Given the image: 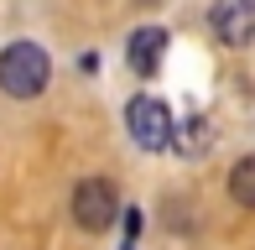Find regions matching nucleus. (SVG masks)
Listing matches in <instances>:
<instances>
[{
  "label": "nucleus",
  "mask_w": 255,
  "mask_h": 250,
  "mask_svg": "<svg viewBox=\"0 0 255 250\" xmlns=\"http://www.w3.org/2000/svg\"><path fill=\"white\" fill-rule=\"evenodd\" d=\"M52 78V58L37 47V42H10L0 52V89L10 99H37Z\"/></svg>",
  "instance_id": "f257e3e1"
},
{
  "label": "nucleus",
  "mask_w": 255,
  "mask_h": 250,
  "mask_svg": "<svg viewBox=\"0 0 255 250\" xmlns=\"http://www.w3.org/2000/svg\"><path fill=\"white\" fill-rule=\"evenodd\" d=\"M73 219H78V230L104 235L115 219H120L115 183H104V177H89V183H78V188H73Z\"/></svg>",
  "instance_id": "f03ea898"
},
{
  "label": "nucleus",
  "mask_w": 255,
  "mask_h": 250,
  "mask_svg": "<svg viewBox=\"0 0 255 250\" xmlns=\"http://www.w3.org/2000/svg\"><path fill=\"white\" fill-rule=\"evenodd\" d=\"M125 120H130V135H135L141 151H167V141H172V110L161 105V99L135 94L130 110H125Z\"/></svg>",
  "instance_id": "7ed1b4c3"
},
{
  "label": "nucleus",
  "mask_w": 255,
  "mask_h": 250,
  "mask_svg": "<svg viewBox=\"0 0 255 250\" xmlns=\"http://www.w3.org/2000/svg\"><path fill=\"white\" fill-rule=\"evenodd\" d=\"M208 26H214L219 42L229 47H250L255 42V0H219L208 10Z\"/></svg>",
  "instance_id": "20e7f679"
},
{
  "label": "nucleus",
  "mask_w": 255,
  "mask_h": 250,
  "mask_svg": "<svg viewBox=\"0 0 255 250\" xmlns=\"http://www.w3.org/2000/svg\"><path fill=\"white\" fill-rule=\"evenodd\" d=\"M161 52H167V31H161V26H141L130 37V68L141 78H151L156 68H161Z\"/></svg>",
  "instance_id": "39448f33"
},
{
  "label": "nucleus",
  "mask_w": 255,
  "mask_h": 250,
  "mask_svg": "<svg viewBox=\"0 0 255 250\" xmlns=\"http://www.w3.org/2000/svg\"><path fill=\"white\" fill-rule=\"evenodd\" d=\"M208 141H214V125H208L203 115H188V120H172V141L167 146H177L182 156H198V151H208Z\"/></svg>",
  "instance_id": "423d86ee"
},
{
  "label": "nucleus",
  "mask_w": 255,
  "mask_h": 250,
  "mask_svg": "<svg viewBox=\"0 0 255 250\" xmlns=\"http://www.w3.org/2000/svg\"><path fill=\"white\" fill-rule=\"evenodd\" d=\"M229 198H235L240 209H255V156L235 162V172H229Z\"/></svg>",
  "instance_id": "0eeeda50"
},
{
  "label": "nucleus",
  "mask_w": 255,
  "mask_h": 250,
  "mask_svg": "<svg viewBox=\"0 0 255 250\" xmlns=\"http://www.w3.org/2000/svg\"><path fill=\"white\" fill-rule=\"evenodd\" d=\"M135 245H141V214L130 209V214H125V245L120 250H135Z\"/></svg>",
  "instance_id": "6e6552de"
}]
</instances>
